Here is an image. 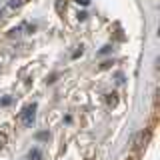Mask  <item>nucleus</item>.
<instances>
[{"instance_id": "f257e3e1", "label": "nucleus", "mask_w": 160, "mask_h": 160, "mask_svg": "<svg viewBox=\"0 0 160 160\" xmlns=\"http://www.w3.org/2000/svg\"><path fill=\"white\" fill-rule=\"evenodd\" d=\"M34 118H36V104H26V106L22 108V112H20V122L24 124V126H32L34 124Z\"/></svg>"}, {"instance_id": "f03ea898", "label": "nucleus", "mask_w": 160, "mask_h": 160, "mask_svg": "<svg viewBox=\"0 0 160 160\" xmlns=\"http://www.w3.org/2000/svg\"><path fill=\"white\" fill-rule=\"evenodd\" d=\"M148 140H150V130H142V132H138L136 134V138H134V148H132V152H140L144 146L148 144Z\"/></svg>"}, {"instance_id": "7ed1b4c3", "label": "nucleus", "mask_w": 160, "mask_h": 160, "mask_svg": "<svg viewBox=\"0 0 160 160\" xmlns=\"http://www.w3.org/2000/svg\"><path fill=\"white\" fill-rule=\"evenodd\" d=\"M106 104L110 108H114L118 104V94L116 92H110V94H106Z\"/></svg>"}, {"instance_id": "20e7f679", "label": "nucleus", "mask_w": 160, "mask_h": 160, "mask_svg": "<svg viewBox=\"0 0 160 160\" xmlns=\"http://www.w3.org/2000/svg\"><path fill=\"white\" fill-rule=\"evenodd\" d=\"M26 2V0H8V4H6V10H18L22 4Z\"/></svg>"}, {"instance_id": "39448f33", "label": "nucleus", "mask_w": 160, "mask_h": 160, "mask_svg": "<svg viewBox=\"0 0 160 160\" xmlns=\"http://www.w3.org/2000/svg\"><path fill=\"white\" fill-rule=\"evenodd\" d=\"M28 158L30 160H42V152H40V148H32L28 152Z\"/></svg>"}, {"instance_id": "423d86ee", "label": "nucleus", "mask_w": 160, "mask_h": 160, "mask_svg": "<svg viewBox=\"0 0 160 160\" xmlns=\"http://www.w3.org/2000/svg\"><path fill=\"white\" fill-rule=\"evenodd\" d=\"M64 10H66V0H58V2H56V12L64 14Z\"/></svg>"}, {"instance_id": "0eeeda50", "label": "nucleus", "mask_w": 160, "mask_h": 160, "mask_svg": "<svg viewBox=\"0 0 160 160\" xmlns=\"http://www.w3.org/2000/svg\"><path fill=\"white\" fill-rule=\"evenodd\" d=\"M6 142H8V136L4 132H0V148H4L6 146Z\"/></svg>"}, {"instance_id": "6e6552de", "label": "nucleus", "mask_w": 160, "mask_h": 160, "mask_svg": "<svg viewBox=\"0 0 160 160\" xmlns=\"http://www.w3.org/2000/svg\"><path fill=\"white\" fill-rule=\"evenodd\" d=\"M122 160H138V152H128Z\"/></svg>"}, {"instance_id": "1a4fd4ad", "label": "nucleus", "mask_w": 160, "mask_h": 160, "mask_svg": "<svg viewBox=\"0 0 160 160\" xmlns=\"http://www.w3.org/2000/svg\"><path fill=\"white\" fill-rule=\"evenodd\" d=\"M74 2H78V4H82V6H88V4H90V0H74Z\"/></svg>"}, {"instance_id": "9d476101", "label": "nucleus", "mask_w": 160, "mask_h": 160, "mask_svg": "<svg viewBox=\"0 0 160 160\" xmlns=\"http://www.w3.org/2000/svg\"><path fill=\"white\" fill-rule=\"evenodd\" d=\"M110 50H112V46H104L102 50H100V54H106V52H110Z\"/></svg>"}, {"instance_id": "9b49d317", "label": "nucleus", "mask_w": 160, "mask_h": 160, "mask_svg": "<svg viewBox=\"0 0 160 160\" xmlns=\"http://www.w3.org/2000/svg\"><path fill=\"white\" fill-rule=\"evenodd\" d=\"M86 16H88L86 12H80V14H78V20H86Z\"/></svg>"}]
</instances>
